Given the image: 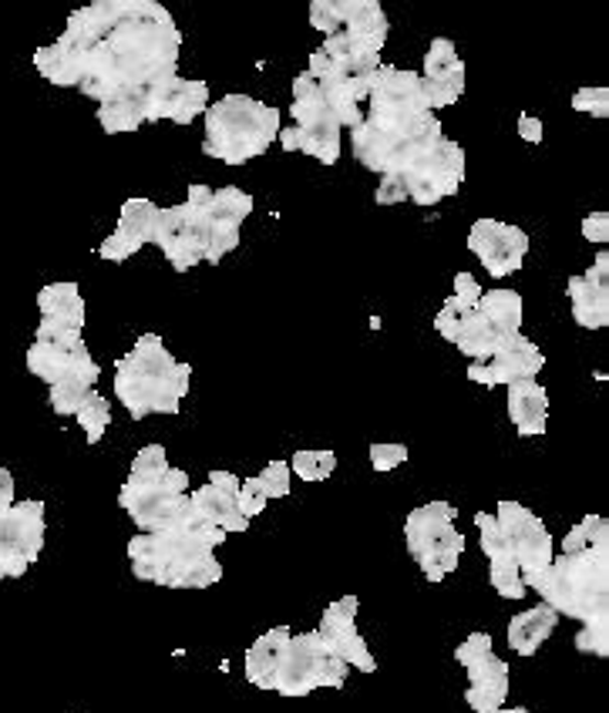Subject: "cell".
Listing matches in <instances>:
<instances>
[{
    "label": "cell",
    "instance_id": "d6986e66",
    "mask_svg": "<svg viewBox=\"0 0 609 713\" xmlns=\"http://www.w3.org/2000/svg\"><path fill=\"white\" fill-rule=\"evenodd\" d=\"M421 91H424V104L431 108V112L455 104L465 94V62L458 58V51L449 37L431 41V47L424 54Z\"/></svg>",
    "mask_w": 609,
    "mask_h": 713
},
{
    "label": "cell",
    "instance_id": "6da1fadb",
    "mask_svg": "<svg viewBox=\"0 0 609 713\" xmlns=\"http://www.w3.org/2000/svg\"><path fill=\"white\" fill-rule=\"evenodd\" d=\"M58 44L75 62L78 91L101 104L173 78L182 34L155 0H95L68 18Z\"/></svg>",
    "mask_w": 609,
    "mask_h": 713
},
{
    "label": "cell",
    "instance_id": "3957f363",
    "mask_svg": "<svg viewBox=\"0 0 609 713\" xmlns=\"http://www.w3.org/2000/svg\"><path fill=\"white\" fill-rule=\"evenodd\" d=\"M189 380L192 367L179 364L155 334L139 337V344L115 364V394L135 421L148 414H179Z\"/></svg>",
    "mask_w": 609,
    "mask_h": 713
},
{
    "label": "cell",
    "instance_id": "d590c367",
    "mask_svg": "<svg viewBox=\"0 0 609 713\" xmlns=\"http://www.w3.org/2000/svg\"><path fill=\"white\" fill-rule=\"evenodd\" d=\"M579 553H609V522L602 515H586L563 538V556H579Z\"/></svg>",
    "mask_w": 609,
    "mask_h": 713
},
{
    "label": "cell",
    "instance_id": "9f6ffc18",
    "mask_svg": "<svg viewBox=\"0 0 609 713\" xmlns=\"http://www.w3.org/2000/svg\"><path fill=\"white\" fill-rule=\"evenodd\" d=\"M491 713H529L525 706H498V710H491Z\"/></svg>",
    "mask_w": 609,
    "mask_h": 713
},
{
    "label": "cell",
    "instance_id": "7c38bea8",
    "mask_svg": "<svg viewBox=\"0 0 609 713\" xmlns=\"http://www.w3.org/2000/svg\"><path fill=\"white\" fill-rule=\"evenodd\" d=\"M152 246L162 249V256L169 259V266L176 272H189L192 266L206 263V253H209V223L189 202L158 209V223H155Z\"/></svg>",
    "mask_w": 609,
    "mask_h": 713
},
{
    "label": "cell",
    "instance_id": "60d3db41",
    "mask_svg": "<svg viewBox=\"0 0 609 713\" xmlns=\"http://www.w3.org/2000/svg\"><path fill=\"white\" fill-rule=\"evenodd\" d=\"M165 471H169V458H165V448L162 445H148V448H142L135 455L129 484H155V481H162Z\"/></svg>",
    "mask_w": 609,
    "mask_h": 713
},
{
    "label": "cell",
    "instance_id": "74e56055",
    "mask_svg": "<svg viewBox=\"0 0 609 713\" xmlns=\"http://www.w3.org/2000/svg\"><path fill=\"white\" fill-rule=\"evenodd\" d=\"M488 582L491 589L502 595V599H512L519 602L525 595V582H522V569L512 556H502V559H488Z\"/></svg>",
    "mask_w": 609,
    "mask_h": 713
},
{
    "label": "cell",
    "instance_id": "5b68a950",
    "mask_svg": "<svg viewBox=\"0 0 609 713\" xmlns=\"http://www.w3.org/2000/svg\"><path fill=\"white\" fill-rule=\"evenodd\" d=\"M280 135V108L250 94H226L206 108L202 152L226 166H246Z\"/></svg>",
    "mask_w": 609,
    "mask_h": 713
},
{
    "label": "cell",
    "instance_id": "f35d334b",
    "mask_svg": "<svg viewBox=\"0 0 609 713\" xmlns=\"http://www.w3.org/2000/svg\"><path fill=\"white\" fill-rule=\"evenodd\" d=\"M337 468V455L326 452V448H307V452H297L290 458V471L300 478V481H326Z\"/></svg>",
    "mask_w": 609,
    "mask_h": 713
},
{
    "label": "cell",
    "instance_id": "7402d4cb",
    "mask_svg": "<svg viewBox=\"0 0 609 713\" xmlns=\"http://www.w3.org/2000/svg\"><path fill=\"white\" fill-rule=\"evenodd\" d=\"M280 145L284 152H303V155H313L323 166H334L341 158V125L334 115H323L310 125H290V129H280Z\"/></svg>",
    "mask_w": 609,
    "mask_h": 713
},
{
    "label": "cell",
    "instance_id": "db71d44e",
    "mask_svg": "<svg viewBox=\"0 0 609 713\" xmlns=\"http://www.w3.org/2000/svg\"><path fill=\"white\" fill-rule=\"evenodd\" d=\"M519 138H522V142H532V145H539V142H542V122H539L535 115L522 112V115H519Z\"/></svg>",
    "mask_w": 609,
    "mask_h": 713
},
{
    "label": "cell",
    "instance_id": "8d00e7d4",
    "mask_svg": "<svg viewBox=\"0 0 609 713\" xmlns=\"http://www.w3.org/2000/svg\"><path fill=\"white\" fill-rule=\"evenodd\" d=\"M95 383H98L95 377H65V380H58L51 388L47 401H51V408L58 411V414L75 417L85 408V401L95 394Z\"/></svg>",
    "mask_w": 609,
    "mask_h": 713
},
{
    "label": "cell",
    "instance_id": "ffe728a7",
    "mask_svg": "<svg viewBox=\"0 0 609 713\" xmlns=\"http://www.w3.org/2000/svg\"><path fill=\"white\" fill-rule=\"evenodd\" d=\"M189 499L209 525L223 528L226 535L250 528V519L240 509V478L233 471H209V481L196 488Z\"/></svg>",
    "mask_w": 609,
    "mask_h": 713
},
{
    "label": "cell",
    "instance_id": "83f0119b",
    "mask_svg": "<svg viewBox=\"0 0 609 713\" xmlns=\"http://www.w3.org/2000/svg\"><path fill=\"white\" fill-rule=\"evenodd\" d=\"M556 626H560V613L549 610L545 602H542V606H532V610L512 616V623H509V646H512V653H519V656H535L539 646H542L552 633H556Z\"/></svg>",
    "mask_w": 609,
    "mask_h": 713
},
{
    "label": "cell",
    "instance_id": "f6af8a7d",
    "mask_svg": "<svg viewBox=\"0 0 609 713\" xmlns=\"http://www.w3.org/2000/svg\"><path fill=\"white\" fill-rule=\"evenodd\" d=\"M576 649L589 656H609V623H586L576 633Z\"/></svg>",
    "mask_w": 609,
    "mask_h": 713
},
{
    "label": "cell",
    "instance_id": "ba28073f",
    "mask_svg": "<svg viewBox=\"0 0 609 713\" xmlns=\"http://www.w3.org/2000/svg\"><path fill=\"white\" fill-rule=\"evenodd\" d=\"M458 512L449 502H428L405 519V542L428 582H445L465 553V535L455 528Z\"/></svg>",
    "mask_w": 609,
    "mask_h": 713
},
{
    "label": "cell",
    "instance_id": "30bf717a",
    "mask_svg": "<svg viewBox=\"0 0 609 713\" xmlns=\"http://www.w3.org/2000/svg\"><path fill=\"white\" fill-rule=\"evenodd\" d=\"M44 548V502H14L0 509V579L24 576Z\"/></svg>",
    "mask_w": 609,
    "mask_h": 713
},
{
    "label": "cell",
    "instance_id": "b9f144b4",
    "mask_svg": "<svg viewBox=\"0 0 609 713\" xmlns=\"http://www.w3.org/2000/svg\"><path fill=\"white\" fill-rule=\"evenodd\" d=\"M475 525H478V532H481V553H485L488 559H502V556H512V545H509V538H506L502 525L495 522V515H485V512H478V515H475ZM512 559H516V556H512Z\"/></svg>",
    "mask_w": 609,
    "mask_h": 713
},
{
    "label": "cell",
    "instance_id": "5bb4252c",
    "mask_svg": "<svg viewBox=\"0 0 609 713\" xmlns=\"http://www.w3.org/2000/svg\"><path fill=\"white\" fill-rule=\"evenodd\" d=\"M495 522L502 525V532L512 545V556L522 569V579L542 572L552 562V556H556L552 553V535H549L545 522L535 512H529L525 505L502 499L495 509Z\"/></svg>",
    "mask_w": 609,
    "mask_h": 713
},
{
    "label": "cell",
    "instance_id": "4fadbf2b",
    "mask_svg": "<svg viewBox=\"0 0 609 713\" xmlns=\"http://www.w3.org/2000/svg\"><path fill=\"white\" fill-rule=\"evenodd\" d=\"M367 104H370V112L364 122H374V125L411 122V119L431 112V108L424 104L421 75L405 71V68H391V65L377 68L370 91H367Z\"/></svg>",
    "mask_w": 609,
    "mask_h": 713
},
{
    "label": "cell",
    "instance_id": "d4e9b609",
    "mask_svg": "<svg viewBox=\"0 0 609 713\" xmlns=\"http://www.w3.org/2000/svg\"><path fill=\"white\" fill-rule=\"evenodd\" d=\"M512 337H516V334H502V331H498L491 320H485L478 310H465V313L458 316V323H455V334H452L449 344H455V347H458L465 357H472V360H491L498 350L509 347Z\"/></svg>",
    "mask_w": 609,
    "mask_h": 713
},
{
    "label": "cell",
    "instance_id": "4dcf8cb0",
    "mask_svg": "<svg viewBox=\"0 0 609 713\" xmlns=\"http://www.w3.org/2000/svg\"><path fill=\"white\" fill-rule=\"evenodd\" d=\"M41 320H62L75 331H85V300L78 283H47L37 293Z\"/></svg>",
    "mask_w": 609,
    "mask_h": 713
},
{
    "label": "cell",
    "instance_id": "816d5d0a",
    "mask_svg": "<svg viewBox=\"0 0 609 713\" xmlns=\"http://www.w3.org/2000/svg\"><path fill=\"white\" fill-rule=\"evenodd\" d=\"M481 293H485V290H481V283L472 277V272H458V277H455V293H452V297H455L465 310H475L478 300H481Z\"/></svg>",
    "mask_w": 609,
    "mask_h": 713
},
{
    "label": "cell",
    "instance_id": "8fae6325",
    "mask_svg": "<svg viewBox=\"0 0 609 713\" xmlns=\"http://www.w3.org/2000/svg\"><path fill=\"white\" fill-rule=\"evenodd\" d=\"M405 186V202L414 205H438L458 192L465 182V148L452 138H441L414 169L398 176Z\"/></svg>",
    "mask_w": 609,
    "mask_h": 713
},
{
    "label": "cell",
    "instance_id": "f1b7e54d",
    "mask_svg": "<svg viewBox=\"0 0 609 713\" xmlns=\"http://www.w3.org/2000/svg\"><path fill=\"white\" fill-rule=\"evenodd\" d=\"M566 293L573 303V320L586 331H602L609 323V287L606 283H593L586 277H569L566 280Z\"/></svg>",
    "mask_w": 609,
    "mask_h": 713
},
{
    "label": "cell",
    "instance_id": "4316f807",
    "mask_svg": "<svg viewBox=\"0 0 609 713\" xmlns=\"http://www.w3.org/2000/svg\"><path fill=\"white\" fill-rule=\"evenodd\" d=\"M509 417L522 437L545 434V417H549V394L539 380H519L509 383Z\"/></svg>",
    "mask_w": 609,
    "mask_h": 713
},
{
    "label": "cell",
    "instance_id": "11a10c76",
    "mask_svg": "<svg viewBox=\"0 0 609 713\" xmlns=\"http://www.w3.org/2000/svg\"><path fill=\"white\" fill-rule=\"evenodd\" d=\"M14 505V475L0 465V509H11Z\"/></svg>",
    "mask_w": 609,
    "mask_h": 713
},
{
    "label": "cell",
    "instance_id": "7dc6e473",
    "mask_svg": "<svg viewBox=\"0 0 609 713\" xmlns=\"http://www.w3.org/2000/svg\"><path fill=\"white\" fill-rule=\"evenodd\" d=\"M495 649H491V636L488 633H472L458 649H455V660L468 670V667H475V664H481L485 656H491Z\"/></svg>",
    "mask_w": 609,
    "mask_h": 713
},
{
    "label": "cell",
    "instance_id": "7bdbcfd3",
    "mask_svg": "<svg viewBox=\"0 0 609 713\" xmlns=\"http://www.w3.org/2000/svg\"><path fill=\"white\" fill-rule=\"evenodd\" d=\"M290 478H294L290 461H269V465L256 475V481L263 484V491H266L269 499H287V495H290Z\"/></svg>",
    "mask_w": 609,
    "mask_h": 713
},
{
    "label": "cell",
    "instance_id": "f5cc1de1",
    "mask_svg": "<svg viewBox=\"0 0 609 713\" xmlns=\"http://www.w3.org/2000/svg\"><path fill=\"white\" fill-rule=\"evenodd\" d=\"M583 236L589 239V243H606L609 239V215L606 212H593V215H586L583 219Z\"/></svg>",
    "mask_w": 609,
    "mask_h": 713
},
{
    "label": "cell",
    "instance_id": "ee69618b",
    "mask_svg": "<svg viewBox=\"0 0 609 713\" xmlns=\"http://www.w3.org/2000/svg\"><path fill=\"white\" fill-rule=\"evenodd\" d=\"M240 236H243V230H233V226H209V253H206V263H219L223 256H230V253L240 246Z\"/></svg>",
    "mask_w": 609,
    "mask_h": 713
},
{
    "label": "cell",
    "instance_id": "9c48e42d",
    "mask_svg": "<svg viewBox=\"0 0 609 713\" xmlns=\"http://www.w3.org/2000/svg\"><path fill=\"white\" fill-rule=\"evenodd\" d=\"M347 670L334 653H330L317 633H297L290 636V646L284 653V664L276 670L273 690L280 697H307L320 687H344Z\"/></svg>",
    "mask_w": 609,
    "mask_h": 713
},
{
    "label": "cell",
    "instance_id": "ac0fdd59",
    "mask_svg": "<svg viewBox=\"0 0 609 713\" xmlns=\"http://www.w3.org/2000/svg\"><path fill=\"white\" fill-rule=\"evenodd\" d=\"M209 108V85L189 81V78H165L145 94V122H173L189 125Z\"/></svg>",
    "mask_w": 609,
    "mask_h": 713
},
{
    "label": "cell",
    "instance_id": "c3c4849f",
    "mask_svg": "<svg viewBox=\"0 0 609 713\" xmlns=\"http://www.w3.org/2000/svg\"><path fill=\"white\" fill-rule=\"evenodd\" d=\"M310 24H313L323 37L337 34V31H341L337 0H313V4H310Z\"/></svg>",
    "mask_w": 609,
    "mask_h": 713
},
{
    "label": "cell",
    "instance_id": "f546056e",
    "mask_svg": "<svg viewBox=\"0 0 609 713\" xmlns=\"http://www.w3.org/2000/svg\"><path fill=\"white\" fill-rule=\"evenodd\" d=\"M337 14H341V31L370 41L377 51L384 47L391 24H387V14L377 0H337Z\"/></svg>",
    "mask_w": 609,
    "mask_h": 713
},
{
    "label": "cell",
    "instance_id": "2e32d148",
    "mask_svg": "<svg viewBox=\"0 0 609 713\" xmlns=\"http://www.w3.org/2000/svg\"><path fill=\"white\" fill-rule=\"evenodd\" d=\"M357 595H341L337 602H330L320 626H317V636L320 643L337 656L344 667H354L361 673H374L377 670V660L374 653L367 649L364 636L357 633L354 626V616H357Z\"/></svg>",
    "mask_w": 609,
    "mask_h": 713
},
{
    "label": "cell",
    "instance_id": "bcb514c9",
    "mask_svg": "<svg viewBox=\"0 0 609 713\" xmlns=\"http://www.w3.org/2000/svg\"><path fill=\"white\" fill-rule=\"evenodd\" d=\"M573 108L583 115H593V119H606L609 115V91L606 88H579L573 94Z\"/></svg>",
    "mask_w": 609,
    "mask_h": 713
},
{
    "label": "cell",
    "instance_id": "52a82bcc",
    "mask_svg": "<svg viewBox=\"0 0 609 713\" xmlns=\"http://www.w3.org/2000/svg\"><path fill=\"white\" fill-rule=\"evenodd\" d=\"M186 491H189V471L169 468L162 475V481H155V484H129L125 481L119 491V502L132 515L139 532H145V535L169 532V528H196V532L215 528L196 512V505Z\"/></svg>",
    "mask_w": 609,
    "mask_h": 713
},
{
    "label": "cell",
    "instance_id": "7a4b0ae2",
    "mask_svg": "<svg viewBox=\"0 0 609 713\" xmlns=\"http://www.w3.org/2000/svg\"><path fill=\"white\" fill-rule=\"evenodd\" d=\"M226 542L223 528H169L139 532L129 542L132 576L165 589H209L223 579L215 548Z\"/></svg>",
    "mask_w": 609,
    "mask_h": 713
},
{
    "label": "cell",
    "instance_id": "836d02e7",
    "mask_svg": "<svg viewBox=\"0 0 609 713\" xmlns=\"http://www.w3.org/2000/svg\"><path fill=\"white\" fill-rule=\"evenodd\" d=\"M313 81H317V88H320L323 104L330 108V115L337 119V125L354 132V129L364 122V112H361V104L354 101L351 88L337 78V71H330V75H323V78H313Z\"/></svg>",
    "mask_w": 609,
    "mask_h": 713
},
{
    "label": "cell",
    "instance_id": "e575fe53",
    "mask_svg": "<svg viewBox=\"0 0 609 713\" xmlns=\"http://www.w3.org/2000/svg\"><path fill=\"white\" fill-rule=\"evenodd\" d=\"M502 334H522V297L516 290H488L475 307Z\"/></svg>",
    "mask_w": 609,
    "mask_h": 713
},
{
    "label": "cell",
    "instance_id": "e0dca14e",
    "mask_svg": "<svg viewBox=\"0 0 609 713\" xmlns=\"http://www.w3.org/2000/svg\"><path fill=\"white\" fill-rule=\"evenodd\" d=\"M27 370L41 377L47 388H54L65 377H101V367L95 364L85 337L71 341H34L27 347Z\"/></svg>",
    "mask_w": 609,
    "mask_h": 713
},
{
    "label": "cell",
    "instance_id": "cb8c5ba5",
    "mask_svg": "<svg viewBox=\"0 0 609 713\" xmlns=\"http://www.w3.org/2000/svg\"><path fill=\"white\" fill-rule=\"evenodd\" d=\"M509 700V664L498 660V656H485L481 664L468 667V690L465 703L475 713H491L498 706H506Z\"/></svg>",
    "mask_w": 609,
    "mask_h": 713
},
{
    "label": "cell",
    "instance_id": "f907efd6",
    "mask_svg": "<svg viewBox=\"0 0 609 713\" xmlns=\"http://www.w3.org/2000/svg\"><path fill=\"white\" fill-rule=\"evenodd\" d=\"M367 452L374 471H395L408 461V445H370Z\"/></svg>",
    "mask_w": 609,
    "mask_h": 713
},
{
    "label": "cell",
    "instance_id": "9a60e30c",
    "mask_svg": "<svg viewBox=\"0 0 609 713\" xmlns=\"http://www.w3.org/2000/svg\"><path fill=\"white\" fill-rule=\"evenodd\" d=\"M468 249L481 259L488 277L506 280L522 269L529 253V236L525 230L498 223V219H475L468 230Z\"/></svg>",
    "mask_w": 609,
    "mask_h": 713
},
{
    "label": "cell",
    "instance_id": "1f68e13d",
    "mask_svg": "<svg viewBox=\"0 0 609 713\" xmlns=\"http://www.w3.org/2000/svg\"><path fill=\"white\" fill-rule=\"evenodd\" d=\"M148 94V91H145ZM145 94H119L98 104V125L108 135H125L145 125Z\"/></svg>",
    "mask_w": 609,
    "mask_h": 713
},
{
    "label": "cell",
    "instance_id": "484cf974",
    "mask_svg": "<svg viewBox=\"0 0 609 713\" xmlns=\"http://www.w3.org/2000/svg\"><path fill=\"white\" fill-rule=\"evenodd\" d=\"M290 626H276L269 633H263L250 649H246V680L256 687V690H273L276 683V670L284 664V653L290 646Z\"/></svg>",
    "mask_w": 609,
    "mask_h": 713
},
{
    "label": "cell",
    "instance_id": "ab89813d",
    "mask_svg": "<svg viewBox=\"0 0 609 713\" xmlns=\"http://www.w3.org/2000/svg\"><path fill=\"white\" fill-rule=\"evenodd\" d=\"M75 421L81 424V431H85V437H88V445H98L101 434L108 431V424H112V404H108L104 394L95 391V394L85 401V408L75 414Z\"/></svg>",
    "mask_w": 609,
    "mask_h": 713
},
{
    "label": "cell",
    "instance_id": "44dd1931",
    "mask_svg": "<svg viewBox=\"0 0 609 713\" xmlns=\"http://www.w3.org/2000/svg\"><path fill=\"white\" fill-rule=\"evenodd\" d=\"M209 226H233L243 230V219L253 212V196L236 189V186H223V189H209V186H189V199H186Z\"/></svg>",
    "mask_w": 609,
    "mask_h": 713
},
{
    "label": "cell",
    "instance_id": "603a6c76",
    "mask_svg": "<svg viewBox=\"0 0 609 713\" xmlns=\"http://www.w3.org/2000/svg\"><path fill=\"white\" fill-rule=\"evenodd\" d=\"M485 367H488L491 388H509V383H519V380H535L539 370L545 367V357L529 337L516 334L506 350H498L491 360H485Z\"/></svg>",
    "mask_w": 609,
    "mask_h": 713
},
{
    "label": "cell",
    "instance_id": "d6a6232c",
    "mask_svg": "<svg viewBox=\"0 0 609 713\" xmlns=\"http://www.w3.org/2000/svg\"><path fill=\"white\" fill-rule=\"evenodd\" d=\"M155 223H158V205L152 199H129L119 212L115 236H122L125 243L142 249L155 239Z\"/></svg>",
    "mask_w": 609,
    "mask_h": 713
},
{
    "label": "cell",
    "instance_id": "8992f818",
    "mask_svg": "<svg viewBox=\"0 0 609 713\" xmlns=\"http://www.w3.org/2000/svg\"><path fill=\"white\" fill-rule=\"evenodd\" d=\"M441 138H445V132H441L438 115L424 112L411 122H395V125L361 122L351 132V148L364 169L384 179V176H405L408 169H414Z\"/></svg>",
    "mask_w": 609,
    "mask_h": 713
},
{
    "label": "cell",
    "instance_id": "277c9868",
    "mask_svg": "<svg viewBox=\"0 0 609 713\" xmlns=\"http://www.w3.org/2000/svg\"><path fill=\"white\" fill-rule=\"evenodd\" d=\"M560 616L586 623H609V553L552 556V562L522 579Z\"/></svg>",
    "mask_w": 609,
    "mask_h": 713
},
{
    "label": "cell",
    "instance_id": "681fc988",
    "mask_svg": "<svg viewBox=\"0 0 609 713\" xmlns=\"http://www.w3.org/2000/svg\"><path fill=\"white\" fill-rule=\"evenodd\" d=\"M266 505H269V495L263 491V484L256 481V475H253V478H243V481H240V509H243V515H246V519H256Z\"/></svg>",
    "mask_w": 609,
    "mask_h": 713
}]
</instances>
